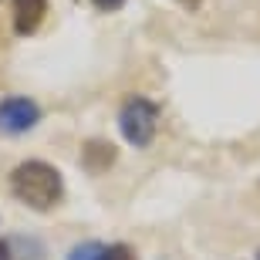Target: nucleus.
<instances>
[{
	"mask_svg": "<svg viewBox=\"0 0 260 260\" xmlns=\"http://www.w3.org/2000/svg\"><path fill=\"white\" fill-rule=\"evenodd\" d=\"M10 189L24 206L38 213L54 210L61 200H64V179L51 162L44 159H24L20 166H14L10 173Z\"/></svg>",
	"mask_w": 260,
	"mask_h": 260,
	"instance_id": "obj_1",
	"label": "nucleus"
},
{
	"mask_svg": "<svg viewBox=\"0 0 260 260\" xmlns=\"http://www.w3.org/2000/svg\"><path fill=\"white\" fill-rule=\"evenodd\" d=\"M155 125H159V108L155 102L142 95H132L118 108V132L132 149H145L155 139Z\"/></svg>",
	"mask_w": 260,
	"mask_h": 260,
	"instance_id": "obj_2",
	"label": "nucleus"
},
{
	"mask_svg": "<svg viewBox=\"0 0 260 260\" xmlns=\"http://www.w3.org/2000/svg\"><path fill=\"white\" fill-rule=\"evenodd\" d=\"M41 105L34 98L24 95H7L0 98V135H24L41 122Z\"/></svg>",
	"mask_w": 260,
	"mask_h": 260,
	"instance_id": "obj_3",
	"label": "nucleus"
},
{
	"mask_svg": "<svg viewBox=\"0 0 260 260\" xmlns=\"http://www.w3.org/2000/svg\"><path fill=\"white\" fill-rule=\"evenodd\" d=\"M68 260H135V250L128 243H78L75 250L68 253Z\"/></svg>",
	"mask_w": 260,
	"mask_h": 260,
	"instance_id": "obj_4",
	"label": "nucleus"
},
{
	"mask_svg": "<svg viewBox=\"0 0 260 260\" xmlns=\"http://www.w3.org/2000/svg\"><path fill=\"white\" fill-rule=\"evenodd\" d=\"M10 10H14V30L27 38L41 27L48 14V0H10Z\"/></svg>",
	"mask_w": 260,
	"mask_h": 260,
	"instance_id": "obj_5",
	"label": "nucleus"
},
{
	"mask_svg": "<svg viewBox=\"0 0 260 260\" xmlns=\"http://www.w3.org/2000/svg\"><path fill=\"white\" fill-rule=\"evenodd\" d=\"M81 159H85L88 169H108V166L115 162V149L105 142V139H95V142H88L81 149Z\"/></svg>",
	"mask_w": 260,
	"mask_h": 260,
	"instance_id": "obj_6",
	"label": "nucleus"
},
{
	"mask_svg": "<svg viewBox=\"0 0 260 260\" xmlns=\"http://www.w3.org/2000/svg\"><path fill=\"white\" fill-rule=\"evenodd\" d=\"M91 4H95L98 10H108V14L118 10V7H125V0H91Z\"/></svg>",
	"mask_w": 260,
	"mask_h": 260,
	"instance_id": "obj_7",
	"label": "nucleus"
},
{
	"mask_svg": "<svg viewBox=\"0 0 260 260\" xmlns=\"http://www.w3.org/2000/svg\"><path fill=\"white\" fill-rule=\"evenodd\" d=\"M0 260H14V253H10V243L0 240Z\"/></svg>",
	"mask_w": 260,
	"mask_h": 260,
	"instance_id": "obj_8",
	"label": "nucleus"
},
{
	"mask_svg": "<svg viewBox=\"0 0 260 260\" xmlns=\"http://www.w3.org/2000/svg\"><path fill=\"white\" fill-rule=\"evenodd\" d=\"M253 260H260V250H257V257H253Z\"/></svg>",
	"mask_w": 260,
	"mask_h": 260,
	"instance_id": "obj_9",
	"label": "nucleus"
},
{
	"mask_svg": "<svg viewBox=\"0 0 260 260\" xmlns=\"http://www.w3.org/2000/svg\"><path fill=\"white\" fill-rule=\"evenodd\" d=\"M186 4H196V0H186Z\"/></svg>",
	"mask_w": 260,
	"mask_h": 260,
	"instance_id": "obj_10",
	"label": "nucleus"
}]
</instances>
